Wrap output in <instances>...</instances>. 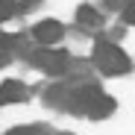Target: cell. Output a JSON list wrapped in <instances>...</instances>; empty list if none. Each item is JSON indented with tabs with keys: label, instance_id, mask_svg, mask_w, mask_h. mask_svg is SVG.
<instances>
[{
	"label": "cell",
	"instance_id": "1",
	"mask_svg": "<svg viewBox=\"0 0 135 135\" xmlns=\"http://www.w3.org/2000/svg\"><path fill=\"white\" fill-rule=\"evenodd\" d=\"M68 106H71L74 112H82V115L94 118V120H100V118H106V115L115 112V100H112L109 94H103L100 88H94V85H85V88H79V91H74Z\"/></svg>",
	"mask_w": 135,
	"mask_h": 135
},
{
	"label": "cell",
	"instance_id": "2",
	"mask_svg": "<svg viewBox=\"0 0 135 135\" xmlns=\"http://www.w3.org/2000/svg\"><path fill=\"white\" fill-rule=\"evenodd\" d=\"M94 65L100 68L103 74H109V76H120V74H129L132 71L129 56L118 47V44H112V41H97V47H94Z\"/></svg>",
	"mask_w": 135,
	"mask_h": 135
},
{
	"label": "cell",
	"instance_id": "3",
	"mask_svg": "<svg viewBox=\"0 0 135 135\" xmlns=\"http://www.w3.org/2000/svg\"><path fill=\"white\" fill-rule=\"evenodd\" d=\"M30 62L38 65L41 71H47V74H62L68 68V56L62 50H32Z\"/></svg>",
	"mask_w": 135,
	"mask_h": 135
},
{
	"label": "cell",
	"instance_id": "4",
	"mask_svg": "<svg viewBox=\"0 0 135 135\" xmlns=\"http://www.w3.org/2000/svg\"><path fill=\"white\" fill-rule=\"evenodd\" d=\"M32 35L41 41V44H56L62 35H65V27L59 24V21H41V24H35V30H32Z\"/></svg>",
	"mask_w": 135,
	"mask_h": 135
},
{
	"label": "cell",
	"instance_id": "5",
	"mask_svg": "<svg viewBox=\"0 0 135 135\" xmlns=\"http://www.w3.org/2000/svg\"><path fill=\"white\" fill-rule=\"evenodd\" d=\"M27 97V88L15 82V79H6L3 85H0V106H9V103H21Z\"/></svg>",
	"mask_w": 135,
	"mask_h": 135
},
{
	"label": "cell",
	"instance_id": "6",
	"mask_svg": "<svg viewBox=\"0 0 135 135\" xmlns=\"http://www.w3.org/2000/svg\"><path fill=\"white\" fill-rule=\"evenodd\" d=\"M76 21H79L82 27H100V15H97V9H91V6H79Z\"/></svg>",
	"mask_w": 135,
	"mask_h": 135
},
{
	"label": "cell",
	"instance_id": "7",
	"mask_svg": "<svg viewBox=\"0 0 135 135\" xmlns=\"http://www.w3.org/2000/svg\"><path fill=\"white\" fill-rule=\"evenodd\" d=\"M18 12V6H15V0H0V21H6V18H12Z\"/></svg>",
	"mask_w": 135,
	"mask_h": 135
},
{
	"label": "cell",
	"instance_id": "8",
	"mask_svg": "<svg viewBox=\"0 0 135 135\" xmlns=\"http://www.w3.org/2000/svg\"><path fill=\"white\" fill-rule=\"evenodd\" d=\"M6 135H44L38 126H18V129H12V132H6Z\"/></svg>",
	"mask_w": 135,
	"mask_h": 135
},
{
	"label": "cell",
	"instance_id": "9",
	"mask_svg": "<svg viewBox=\"0 0 135 135\" xmlns=\"http://www.w3.org/2000/svg\"><path fill=\"white\" fill-rule=\"evenodd\" d=\"M123 18L129 21V24H135V3H126L123 6Z\"/></svg>",
	"mask_w": 135,
	"mask_h": 135
},
{
	"label": "cell",
	"instance_id": "10",
	"mask_svg": "<svg viewBox=\"0 0 135 135\" xmlns=\"http://www.w3.org/2000/svg\"><path fill=\"white\" fill-rule=\"evenodd\" d=\"M15 6H18V9H35L38 0H15Z\"/></svg>",
	"mask_w": 135,
	"mask_h": 135
},
{
	"label": "cell",
	"instance_id": "11",
	"mask_svg": "<svg viewBox=\"0 0 135 135\" xmlns=\"http://www.w3.org/2000/svg\"><path fill=\"white\" fill-rule=\"evenodd\" d=\"M6 62H9V56H6V53H3V50H0V68H3V65H6Z\"/></svg>",
	"mask_w": 135,
	"mask_h": 135
},
{
	"label": "cell",
	"instance_id": "12",
	"mask_svg": "<svg viewBox=\"0 0 135 135\" xmlns=\"http://www.w3.org/2000/svg\"><path fill=\"white\" fill-rule=\"evenodd\" d=\"M106 3H109L112 9H118V6H120V0H106Z\"/></svg>",
	"mask_w": 135,
	"mask_h": 135
}]
</instances>
